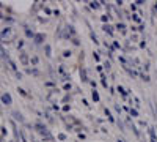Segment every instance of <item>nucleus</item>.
Instances as JSON below:
<instances>
[{
  "label": "nucleus",
  "mask_w": 157,
  "mask_h": 142,
  "mask_svg": "<svg viewBox=\"0 0 157 142\" xmlns=\"http://www.w3.org/2000/svg\"><path fill=\"white\" fill-rule=\"evenodd\" d=\"M3 101H6V103H10V96H6V95H5V96H3Z\"/></svg>",
  "instance_id": "f257e3e1"
}]
</instances>
